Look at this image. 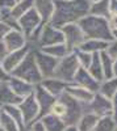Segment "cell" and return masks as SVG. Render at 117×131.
<instances>
[{
  "mask_svg": "<svg viewBox=\"0 0 117 131\" xmlns=\"http://www.w3.org/2000/svg\"><path fill=\"white\" fill-rule=\"evenodd\" d=\"M90 5L88 0H54V13L49 24L59 29L63 25L75 24L90 15Z\"/></svg>",
  "mask_w": 117,
  "mask_h": 131,
  "instance_id": "obj_1",
  "label": "cell"
},
{
  "mask_svg": "<svg viewBox=\"0 0 117 131\" xmlns=\"http://www.w3.org/2000/svg\"><path fill=\"white\" fill-rule=\"evenodd\" d=\"M76 24L80 26L82 31L84 33L86 39H101L107 42L113 41L112 30L109 29L107 18L87 15L83 18H80Z\"/></svg>",
  "mask_w": 117,
  "mask_h": 131,
  "instance_id": "obj_2",
  "label": "cell"
},
{
  "mask_svg": "<svg viewBox=\"0 0 117 131\" xmlns=\"http://www.w3.org/2000/svg\"><path fill=\"white\" fill-rule=\"evenodd\" d=\"M11 73H12L13 78L21 79V80H24L29 84H33V85H37L44 80L38 67H37V63L34 59V52L32 50L28 52V55L24 58V60Z\"/></svg>",
  "mask_w": 117,
  "mask_h": 131,
  "instance_id": "obj_3",
  "label": "cell"
},
{
  "mask_svg": "<svg viewBox=\"0 0 117 131\" xmlns=\"http://www.w3.org/2000/svg\"><path fill=\"white\" fill-rule=\"evenodd\" d=\"M79 67L80 66H79V62L76 58V54H75V51H71L65 58L58 60L54 73H53V78L70 84L74 81V78H75V73L79 70Z\"/></svg>",
  "mask_w": 117,
  "mask_h": 131,
  "instance_id": "obj_4",
  "label": "cell"
},
{
  "mask_svg": "<svg viewBox=\"0 0 117 131\" xmlns=\"http://www.w3.org/2000/svg\"><path fill=\"white\" fill-rule=\"evenodd\" d=\"M59 101L66 105V115L63 117V122L66 126H76L79 119L84 113H87V104H83L75 98H72L70 94L63 92L59 97H57Z\"/></svg>",
  "mask_w": 117,
  "mask_h": 131,
  "instance_id": "obj_5",
  "label": "cell"
},
{
  "mask_svg": "<svg viewBox=\"0 0 117 131\" xmlns=\"http://www.w3.org/2000/svg\"><path fill=\"white\" fill-rule=\"evenodd\" d=\"M37 43L40 45V49L54 46L59 45V43H65V37H63V33L59 28H54L50 24H45L41 28Z\"/></svg>",
  "mask_w": 117,
  "mask_h": 131,
  "instance_id": "obj_6",
  "label": "cell"
},
{
  "mask_svg": "<svg viewBox=\"0 0 117 131\" xmlns=\"http://www.w3.org/2000/svg\"><path fill=\"white\" fill-rule=\"evenodd\" d=\"M61 30L63 33V37H65V45L67 46L70 52L79 49L82 43L86 41V36H84V33L82 31L80 26L76 23L63 25Z\"/></svg>",
  "mask_w": 117,
  "mask_h": 131,
  "instance_id": "obj_7",
  "label": "cell"
},
{
  "mask_svg": "<svg viewBox=\"0 0 117 131\" xmlns=\"http://www.w3.org/2000/svg\"><path fill=\"white\" fill-rule=\"evenodd\" d=\"M18 26H20V31L25 36L26 39H29L32 37V34H33L40 26H42L41 17L38 16V13L36 12L34 8L29 9L26 13H24L18 18Z\"/></svg>",
  "mask_w": 117,
  "mask_h": 131,
  "instance_id": "obj_8",
  "label": "cell"
},
{
  "mask_svg": "<svg viewBox=\"0 0 117 131\" xmlns=\"http://www.w3.org/2000/svg\"><path fill=\"white\" fill-rule=\"evenodd\" d=\"M87 112L93 113L95 115H98L99 118L112 115V112H113L112 100L104 97L100 93H95V96L91 100V102L87 104Z\"/></svg>",
  "mask_w": 117,
  "mask_h": 131,
  "instance_id": "obj_9",
  "label": "cell"
},
{
  "mask_svg": "<svg viewBox=\"0 0 117 131\" xmlns=\"http://www.w3.org/2000/svg\"><path fill=\"white\" fill-rule=\"evenodd\" d=\"M33 94L36 97V101H37L38 107H40V115H38V118L41 119L44 115L50 113V109H51L53 105H54V102L57 101V97L50 94L41 84L34 85Z\"/></svg>",
  "mask_w": 117,
  "mask_h": 131,
  "instance_id": "obj_10",
  "label": "cell"
},
{
  "mask_svg": "<svg viewBox=\"0 0 117 131\" xmlns=\"http://www.w3.org/2000/svg\"><path fill=\"white\" fill-rule=\"evenodd\" d=\"M18 107L21 110V114H23L25 126H29L32 122L37 121V118L40 115V107H38V104L36 101V97L33 93L24 97V100L21 101Z\"/></svg>",
  "mask_w": 117,
  "mask_h": 131,
  "instance_id": "obj_11",
  "label": "cell"
},
{
  "mask_svg": "<svg viewBox=\"0 0 117 131\" xmlns=\"http://www.w3.org/2000/svg\"><path fill=\"white\" fill-rule=\"evenodd\" d=\"M33 52H34V59H36V63H37V67H38V70L42 75V79L53 78V73H54L58 59L47 55V54H45L41 50H34Z\"/></svg>",
  "mask_w": 117,
  "mask_h": 131,
  "instance_id": "obj_12",
  "label": "cell"
},
{
  "mask_svg": "<svg viewBox=\"0 0 117 131\" xmlns=\"http://www.w3.org/2000/svg\"><path fill=\"white\" fill-rule=\"evenodd\" d=\"M30 51V47L28 45H25L23 49L20 50H15L12 52H8L7 55L2 59V66L5 70V72H12L17 66L24 60V58L28 55V52Z\"/></svg>",
  "mask_w": 117,
  "mask_h": 131,
  "instance_id": "obj_13",
  "label": "cell"
},
{
  "mask_svg": "<svg viewBox=\"0 0 117 131\" xmlns=\"http://www.w3.org/2000/svg\"><path fill=\"white\" fill-rule=\"evenodd\" d=\"M72 83L79 85V86H83V88H86V89H88V91H91L93 93H98L99 92L100 83L95 80L86 68L79 67V70L75 73V78H74V81Z\"/></svg>",
  "mask_w": 117,
  "mask_h": 131,
  "instance_id": "obj_14",
  "label": "cell"
},
{
  "mask_svg": "<svg viewBox=\"0 0 117 131\" xmlns=\"http://www.w3.org/2000/svg\"><path fill=\"white\" fill-rule=\"evenodd\" d=\"M3 43L5 46L7 54L15 50H20L26 45V38L20 30H11L3 38Z\"/></svg>",
  "mask_w": 117,
  "mask_h": 131,
  "instance_id": "obj_15",
  "label": "cell"
},
{
  "mask_svg": "<svg viewBox=\"0 0 117 131\" xmlns=\"http://www.w3.org/2000/svg\"><path fill=\"white\" fill-rule=\"evenodd\" d=\"M33 8L41 17V24H49L54 13V0H34Z\"/></svg>",
  "mask_w": 117,
  "mask_h": 131,
  "instance_id": "obj_16",
  "label": "cell"
},
{
  "mask_svg": "<svg viewBox=\"0 0 117 131\" xmlns=\"http://www.w3.org/2000/svg\"><path fill=\"white\" fill-rule=\"evenodd\" d=\"M65 92L67 94H70L72 98H75V100H78V101H80L83 104L91 102V100H92L93 96H95L93 92H91V91H88L86 88H83V86H79V85L74 84V83L67 84Z\"/></svg>",
  "mask_w": 117,
  "mask_h": 131,
  "instance_id": "obj_17",
  "label": "cell"
},
{
  "mask_svg": "<svg viewBox=\"0 0 117 131\" xmlns=\"http://www.w3.org/2000/svg\"><path fill=\"white\" fill-rule=\"evenodd\" d=\"M24 98L13 93L8 83H0V105H20Z\"/></svg>",
  "mask_w": 117,
  "mask_h": 131,
  "instance_id": "obj_18",
  "label": "cell"
},
{
  "mask_svg": "<svg viewBox=\"0 0 117 131\" xmlns=\"http://www.w3.org/2000/svg\"><path fill=\"white\" fill-rule=\"evenodd\" d=\"M8 85L11 86V89L13 91V93H16L17 96L23 97V98L29 96V94H32L33 91H34V85L33 84H29V83L21 80V79L13 78V76H11V79L8 81Z\"/></svg>",
  "mask_w": 117,
  "mask_h": 131,
  "instance_id": "obj_19",
  "label": "cell"
},
{
  "mask_svg": "<svg viewBox=\"0 0 117 131\" xmlns=\"http://www.w3.org/2000/svg\"><path fill=\"white\" fill-rule=\"evenodd\" d=\"M44 88L50 93L53 94L54 97H59L63 92H65L66 89V86L69 83H65V81H62V80H58L55 78H49V79H44L41 83H40Z\"/></svg>",
  "mask_w": 117,
  "mask_h": 131,
  "instance_id": "obj_20",
  "label": "cell"
},
{
  "mask_svg": "<svg viewBox=\"0 0 117 131\" xmlns=\"http://www.w3.org/2000/svg\"><path fill=\"white\" fill-rule=\"evenodd\" d=\"M108 43L107 41H101V39H86L79 47V50L82 51H86V52H90V54H93V52H101V51H105L108 47Z\"/></svg>",
  "mask_w": 117,
  "mask_h": 131,
  "instance_id": "obj_21",
  "label": "cell"
},
{
  "mask_svg": "<svg viewBox=\"0 0 117 131\" xmlns=\"http://www.w3.org/2000/svg\"><path fill=\"white\" fill-rule=\"evenodd\" d=\"M41 122L44 123L46 131H63L65 127H66V125H65V122H63L62 118L53 115L51 113L42 117Z\"/></svg>",
  "mask_w": 117,
  "mask_h": 131,
  "instance_id": "obj_22",
  "label": "cell"
},
{
  "mask_svg": "<svg viewBox=\"0 0 117 131\" xmlns=\"http://www.w3.org/2000/svg\"><path fill=\"white\" fill-rule=\"evenodd\" d=\"M90 15L108 18L111 15V0H99L90 5Z\"/></svg>",
  "mask_w": 117,
  "mask_h": 131,
  "instance_id": "obj_23",
  "label": "cell"
},
{
  "mask_svg": "<svg viewBox=\"0 0 117 131\" xmlns=\"http://www.w3.org/2000/svg\"><path fill=\"white\" fill-rule=\"evenodd\" d=\"M90 72V75L92 78L101 83L104 80V72H103V67H101V60H100V52H93L92 54V62L90 64V67L87 70Z\"/></svg>",
  "mask_w": 117,
  "mask_h": 131,
  "instance_id": "obj_24",
  "label": "cell"
},
{
  "mask_svg": "<svg viewBox=\"0 0 117 131\" xmlns=\"http://www.w3.org/2000/svg\"><path fill=\"white\" fill-rule=\"evenodd\" d=\"M99 121V117L95 115L93 113H84L82 115V118L79 119V122L76 123V128L78 131H93L95 126H96Z\"/></svg>",
  "mask_w": 117,
  "mask_h": 131,
  "instance_id": "obj_25",
  "label": "cell"
},
{
  "mask_svg": "<svg viewBox=\"0 0 117 131\" xmlns=\"http://www.w3.org/2000/svg\"><path fill=\"white\" fill-rule=\"evenodd\" d=\"M100 94H103L104 97L109 98V100H112V98L114 97V94L117 93V78H113L112 79H105L100 83V86H99V92Z\"/></svg>",
  "mask_w": 117,
  "mask_h": 131,
  "instance_id": "obj_26",
  "label": "cell"
},
{
  "mask_svg": "<svg viewBox=\"0 0 117 131\" xmlns=\"http://www.w3.org/2000/svg\"><path fill=\"white\" fill-rule=\"evenodd\" d=\"M3 112L7 113L17 123L20 131H25L24 118H23V114H21V110H20L18 105H7V106H3Z\"/></svg>",
  "mask_w": 117,
  "mask_h": 131,
  "instance_id": "obj_27",
  "label": "cell"
},
{
  "mask_svg": "<svg viewBox=\"0 0 117 131\" xmlns=\"http://www.w3.org/2000/svg\"><path fill=\"white\" fill-rule=\"evenodd\" d=\"M41 51H44L47 55L55 58V59H62L65 58L67 54H70V50L67 49V46L65 43H59V45H54V46H47V47H42Z\"/></svg>",
  "mask_w": 117,
  "mask_h": 131,
  "instance_id": "obj_28",
  "label": "cell"
},
{
  "mask_svg": "<svg viewBox=\"0 0 117 131\" xmlns=\"http://www.w3.org/2000/svg\"><path fill=\"white\" fill-rule=\"evenodd\" d=\"M33 5H34V0H18L16 5L11 9V12H12L13 17L18 20L24 13H26L29 9L33 8Z\"/></svg>",
  "mask_w": 117,
  "mask_h": 131,
  "instance_id": "obj_29",
  "label": "cell"
},
{
  "mask_svg": "<svg viewBox=\"0 0 117 131\" xmlns=\"http://www.w3.org/2000/svg\"><path fill=\"white\" fill-rule=\"evenodd\" d=\"M100 60H101V67H103V72H104V80L112 79L113 78V59L105 51H101Z\"/></svg>",
  "mask_w": 117,
  "mask_h": 131,
  "instance_id": "obj_30",
  "label": "cell"
},
{
  "mask_svg": "<svg viewBox=\"0 0 117 131\" xmlns=\"http://www.w3.org/2000/svg\"><path fill=\"white\" fill-rule=\"evenodd\" d=\"M117 128V123L113 119L112 115H108V117H103V118H99V121L95 126V130L93 131H114Z\"/></svg>",
  "mask_w": 117,
  "mask_h": 131,
  "instance_id": "obj_31",
  "label": "cell"
},
{
  "mask_svg": "<svg viewBox=\"0 0 117 131\" xmlns=\"http://www.w3.org/2000/svg\"><path fill=\"white\" fill-rule=\"evenodd\" d=\"M0 128L3 131H20L17 123L4 112H0Z\"/></svg>",
  "mask_w": 117,
  "mask_h": 131,
  "instance_id": "obj_32",
  "label": "cell"
},
{
  "mask_svg": "<svg viewBox=\"0 0 117 131\" xmlns=\"http://www.w3.org/2000/svg\"><path fill=\"white\" fill-rule=\"evenodd\" d=\"M74 51H75V54H76V58H78L79 66H80L82 68L88 70L90 64H91V62H92V54L86 52V51H82V50H79V49L74 50Z\"/></svg>",
  "mask_w": 117,
  "mask_h": 131,
  "instance_id": "obj_33",
  "label": "cell"
},
{
  "mask_svg": "<svg viewBox=\"0 0 117 131\" xmlns=\"http://www.w3.org/2000/svg\"><path fill=\"white\" fill-rule=\"evenodd\" d=\"M50 113L53 115H55V117L63 118V117L66 115V105L57 98V101L54 102V105H53L51 109H50Z\"/></svg>",
  "mask_w": 117,
  "mask_h": 131,
  "instance_id": "obj_34",
  "label": "cell"
},
{
  "mask_svg": "<svg viewBox=\"0 0 117 131\" xmlns=\"http://www.w3.org/2000/svg\"><path fill=\"white\" fill-rule=\"evenodd\" d=\"M105 52H107L112 59L117 58V39H113L108 43V47L105 50Z\"/></svg>",
  "mask_w": 117,
  "mask_h": 131,
  "instance_id": "obj_35",
  "label": "cell"
},
{
  "mask_svg": "<svg viewBox=\"0 0 117 131\" xmlns=\"http://www.w3.org/2000/svg\"><path fill=\"white\" fill-rule=\"evenodd\" d=\"M29 131H46L44 123L41 122V119H37V121L32 122L29 125Z\"/></svg>",
  "mask_w": 117,
  "mask_h": 131,
  "instance_id": "obj_36",
  "label": "cell"
},
{
  "mask_svg": "<svg viewBox=\"0 0 117 131\" xmlns=\"http://www.w3.org/2000/svg\"><path fill=\"white\" fill-rule=\"evenodd\" d=\"M17 3V0H0V10L2 9H12Z\"/></svg>",
  "mask_w": 117,
  "mask_h": 131,
  "instance_id": "obj_37",
  "label": "cell"
},
{
  "mask_svg": "<svg viewBox=\"0 0 117 131\" xmlns=\"http://www.w3.org/2000/svg\"><path fill=\"white\" fill-rule=\"evenodd\" d=\"M108 20V25H109V29L113 31L117 29V13H111L109 17L107 18Z\"/></svg>",
  "mask_w": 117,
  "mask_h": 131,
  "instance_id": "obj_38",
  "label": "cell"
},
{
  "mask_svg": "<svg viewBox=\"0 0 117 131\" xmlns=\"http://www.w3.org/2000/svg\"><path fill=\"white\" fill-rule=\"evenodd\" d=\"M11 30H13V29H11L7 24H4L3 21H0V41H3V38L8 34Z\"/></svg>",
  "mask_w": 117,
  "mask_h": 131,
  "instance_id": "obj_39",
  "label": "cell"
},
{
  "mask_svg": "<svg viewBox=\"0 0 117 131\" xmlns=\"http://www.w3.org/2000/svg\"><path fill=\"white\" fill-rule=\"evenodd\" d=\"M11 79V76L8 72H5V70L2 66V60H0V83H8Z\"/></svg>",
  "mask_w": 117,
  "mask_h": 131,
  "instance_id": "obj_40",
  "label": "cell"
},
{
  "mask_svg": "<svg viewBox=\"0 0 117 131\" xmlns=\"http://www.w3.org/2000/svg\"><path fill=\"white\" fill-rule=\"evenodd\" d=\"M112 107H113V112H112V117L117 123V93L114 94V97L112 98Z\"/></svg>",
  "mask_w": 117,
  "mask_h": 131,
  "instance_id": "obj_41",
  "label": "cell"
},
{
  "mask_svg": "<svg viewBox=\"0 0 117 131\" xmlns=\"http://www.w3.org/2000/svg\"><path fill=\"white\" fill-rule=\"evenodd\" d=\"M5 55H7V50H5V46H4L3 41H0V60H2V59H3Z\"/></svg>",
  "mask_w": 117,
  "mask_h": 131,
  "instance_id": "obj_42",
  "label": "cell"
},
{
  "mask_svg": "<svg viewBox=\"0 0 117 131\" xmlns=\"http://www.w3.org/2000/svg\"><path fill=\"white\" fill-rule=\"evenodd\" d=\"M111 13H117V0H111Z\"/></svg>",
  "mask_w": 117,
  "mask_h": 131,
  "instance_id": "obj_43",
  "label": "cell"
},
{
  "mask_svg": "<svg viewBox=\"0 0 117 131\" xmlns=\"http://www.w3.org/2000/svg\"><path fill=\"white\" fill-rule=\"evenodd\" d=\"M113 76L117 78V58L113 59Z\"/></svg>",
  "mask_w": 117,
  "mask_h": 131,
  "instance_id": "obj_44",
  "label": "cell"
},
{
  "mask_svg": "<svg viewBox=\"0 0 117 131\" xmlns=\"http://www.w3.org/2000/svg\"><path fill=\"white\" fill-rule=\"evenodd\" d=\"M63 131H78L76 126H66Z\"/></svg>",
  "mask_w": 117,
  "mask_h": 131,
  "instance_id": "obj_45",
  "label": "cell"
},
{
  "mask_svg": "<svg viewBox=\"0 0 117 131\" xmlns=\"http://www.w3.org/2000/svg\"><path fill=\"white\" fill-rule=\"evenodd\" d=\"M112 36H113V39H117V29L112 31Z\"/></svg>",
  "mask_w": 117,
  "mask_h": 131,
  "instance_id": "obj_46",
  "label": "cell"
},
{
  "mask_svg": "<svg viewBox=\"0 0 117 131\" xmlns=\"http://www.w3.org/2000/svg\"><path fill=\"white\" fill-rule=\"evenodd\" d=\"M88 2L92 4V3H96V2H99V0H88Z\"/></svg>",
  "mask_w": 117,
  "mask_h": 131,
  "instance_id": "obj_47",
  "label": "cell"
},
{
  "mask_svg": "<svg viewBox=\"0 0 117 131\" xmlns=\"http://www.w3.org/2000/svg\"><path fill=\"white\" fill-rule=\"evenodd\" d=\"M0 17H2V13H0Z\"/></svg>",
  "mask_w": 117,
  "mask_h": 131,
  "instance_id": "obj_48",
  "label": "cell"
},
{
  "mask_svg": "<svg viewBox=\"0 0 117 131\" xmlns=\"http://www.w3.org/2000/svg\"><path fill=\"white\" fill-rule=\"evenodd\" d=\"M0 131H3V130H2V128H0Z\"/></svg>",
  "mask_w": 117,
  "mask_h": 131,
  "instance_id": "obj_49",
  "label": "cell"
},
{
  "mask_svg": "<svg viewBox=\"0 0 117 131\" xmlns=\"http://www.w3.org/2000/svg\"><path fill=\"white\" fill-rule=\"evenodd\" d=\"M114 131H117V128H116V130H114Z\"/></svg>",
  "mask_w": 117,
  "mask_h": 131,
  "instance_id": "obj_50",
  "label": "cell"
},
{
  "mask_svg": "<svg viewBox=\"0 0 117 131\" xmlns=\"http://www.w3.org/2000/svg\"><path fill=\"white\" fill-rule=\"evenodd\" d=\"M17 2H18V0H17Z\"/></svg>",
  "mask_w": 117,
  "mask_h": 131,
  "instance_id": "obj_51",
  "label": "cell"
},
{
  "mask_svg": "<svg viewBox=\"0 0 117 131\" xmlns=\"http://www.w3.org/2000/svg\"><path fill=\"white\" fill-rule=\"evenodd\" d=\"M0 112H2V110H0Z\"/></svg>",
  "mask_w": 117,
  "mask_h": 131,
  "instance_id": "obj_52",
  "label": "cell"
}]
</instances>
